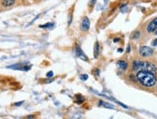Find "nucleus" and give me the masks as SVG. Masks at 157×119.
Wrapping results in <instances>:
<instances>
[{"label": "nucleus", "mask_w": 157, "mask_h": 119, "mask_svg": "<svg viewBox=\"0 0 157 119\" xmlns=\"http://www.w3.org/2000/svg\"><path fill=\"white\" fill-rule=\"evenodd\" d=\"M136 79L142 86L146 87H152L156 84V76L152 72H148V71H138Z\"/></svg>", "instance_id": "nucleus-1"}, {"label": "nucleus", "mask_w": 157, "mask_h": 119, "mask_svg": "<svg viewBox=\"0 0 157 119\" xmlns=\"http://www.w3.org/2000/svg\"><path fill=\"white\" fill-rule=\"evenodd\" d=\"M139 53H140L141 57L143 58H148L150 56L153 55V49L152 48V47H148V46H141L140 47V50H139Z\"/></svg>", "instance_id": "nucleus-2"}, {"label": "nucleus", "mask_w": 157, "mask_h": 119, "mask_svg": "<svg viewBox=\"0 0 157 119\" xmlns=\"http://www.w3.org/2000/svg\"><path fill=\"white\" fill-rule=\"evenodd\" d=\"M142 70L148 71V72H152V73L154 74L157 71V66L152 62H144V65H143Z\"/></svg>", "instance_id": "nucleus-3"}, {"label": "nucleus", "mask_w": 157, "mask_h": 119, "mask_svg": "<svg viewBox=\"0 0 157 119\" xmlns=\"http://www.w3.org/2000/svg\"><path fill=\"white\" fill-rule=\"evenodd\" d=\"M80 29L82 32H87L90 29V19L87 16H84L82 19L81 23H80Z\"/></svg>", "instance_id": "nucleus-4"}, {"label": "nucleus", "mask_w": 157, "mask_h": 119, "mask_svg": "<svg viewBox=\"0 0 157 119\" xmlns=\"http://www.w3.org/2000/svg\"><path fill=\"white\" fill-rule=\"evenodd\" d=\"M144 65V61H141V59H135L132 63V70L133 71H140L143 68Z\"/></svg>", "instance_id": "nucleus-5"}, {"label": "nucleus", "mask_w": 157, "mask_h": 119, "mask_svg": "<svg viewBox=\"0 0 157 119\" xmlns=\"http://www.w3.org/2000/svg\"><path fill=\"white\" fill-rule=\"evenodd\" d=\"M156 29H157V17H155L154 19H152L148 23V25L147 27V31L148 33H153Z\"/></svg>", "instance_id": "nucleus-6"}, {"label": "nucleus", "mask_w": 157, "mask_h": 119, "mask_svg": "<svg viewBox=\"0 0 157 119\" xmlns=\"http://www.w3.org/2000/svg\"><path fill=\"white\" fill-rule=\"evenodd\" d=\"M75 54L78 58H80L82 61H85V62H88V57L84 54V52L81 50V48L78 45L75 46Z\"/></svg>", "instance_id": "nucleus-7"}, {"label": "nucleus", "mask_w": 157, "mask_h": 119, "mask_svg": "<svg viewBox=\"0 0 157 119\" xmlns=\"http://www.w3.org/2000/svg\"><path fill=\"white\" fill-rule=\"evenodd\" d=\"M9 68H15V69H19V70H29L30 69V65H25V64H15V65H12V66H8Z\"/></svg>", "instance_id": "nucleus-8"}, {"label": "nucleus", "mask_w": 157, "mask_h": 119, "mask_svg": "<svg viewBox=\"0 0 157 119\" xmlns=\"http://www.w3.org/2000/svg\"><path fill=\"white\" fill-rule=\"evenodd\" d=\"M16 2V0H1V5L5 8L12 7Z\"/></svg>", "instance_id": "nucleus-9"}, {"label": "nucleus", "mask_w": 157, "mask_h": 119, "mask_svg": "<svg viewBox=\"0 0 157 119\" xmlns=\"http://www.w3.org/2000/svg\"><path fill=\"white\" fill-rule=\"evenodd\" d=\"M117 64H118V67H119L120 70H123V71L127 69V66H128L127 63H126L125 61H119Z\"/></svg>", "instance_id": "nucleus-10"}, {"label": "nucleus", "mask_w": 157, "mask_h": 119, "mask_svg": "<svg viewBox=\"0 0 157 119\" xmlns=\"http://www.w3.org/2000/svg\"><path fill=\"white\" fill-rule=\"evenodd\" d=\"M98 55H99V43L96 41L95 43V47H94V56L96 59L98 57Z\"/></svg>", "instance_id": "nucleus-11"}, {"label": "nucleus", "mask_w": 157, "mask_h": 119, "mask_svg": "<svg viewBox=\"0 0 157 119\" xmlns=\"http://www.w3.org/2000/svg\"><path fill=\"white\" fill-rule=\"evenodd\" d=\"M98 106H103V107H106V108H108V109H114L113 105L105 103V102H103V101H100V102L98 103Z\"/></svg>", "instance_id": "nucleus-12"}, {"label": "nucleus", "mask_w": 157, "mask_h": 119, "mask_svg": "<svg viewBox=\"0 0 157 119\" xmlns=\"http://www.w3.org/2000/svg\"><path fill=\"white\" fill-rule=\"evenodd\" d=\"M139 38H140V31H136L133 34V36H132V39H137Z\"/></svg>", "instance_id": "nucleus-13"}, {"label": "nucleus", "mask_w": 157, "mask_h": 119, "mask_svg": "<svg viewBox=\"0 0 157 119\" xmlns=\"http://www.w3.org/2000/svg\"><path fill=\"white\" fill-rule=\"evenodd\" d=\"M52 25H53V23H48V24H46V25H41V28H47V27H50Z\"/></svg>", "instance_id": "nucleus-14"}, {"label": "nucleus", "mask_w": 157, "mask_h": 119, "mask_svg": "<svg viewBox=\"0 0 157 119\" xmlns=\"http://www.w3.org/2000/svg\"><path fill=\"white\" fill-rule=\"evenodd\" d=\"M52 76H53V72H52V71H49V72H48V73L46 74V77H47V78H51Z\"/></svg>", "instance_id": "nucleus-15"}, {"label": "nucleus", "mask_w": 157, "mask_h": 119, "mask_svg": "<svg viewBox=\"0 0 157 119\" xmlns=\"http://www.w3.org/2000/svg\"><path fill=\"white\" fill-rule=\"evenodd\" d=\"M81 80H87L88 79V75L87 74H84V75H81Z\"/></svg>", "instance_id": "nucleus-16"}, {"label": "nucleus", "mask_w": 157, "mask_h": 119, "mask_svg": "<svg viewBox=\"0 0 157 119\" xmlns=\"http://www.w3.org/2000/svg\"><path fill=\"white\" fill-rule=\"evenodd\" d=\"M94 73H95V76H98V74H99V70H98V68H95V71H94Z\"/></svg>", "instance_id": "nucleus-17"}, {"label": "nucleus", "mask_w": 157, "mask_h": 119, "mask_svg": "<svg viewBox=\"0 0 157 119\" xmlns=\"http://www.w3.org/2000/svg\"><path fill=\"white\" fill-rule=\"evenodd\" d=\"M152 46H156V45H157V39H154V40L152 41Z\"/></svg>", "instance_id": "nucleus-18"}, {"label": "nucleus", "mask_w": 157, "mask_h": 119, "mask_svg": "<svg viewBox=\"0 0 157 119\" xmlns=\"http://www.w3.org/2000/svg\"><path fill=\"white\" fill-rule=\"evenodd\" d=\"M22 104H23V102H19V103H15V104H14V106L19 107V106H20V105H22Z\"/></svg>", "instance_id": "nucleus-19"}, {"label": "nucleus", "mask_w": 157, "mask_h": 119, "mask_svg": "<svg viewBox=\"0 0 157 119\" xmlns=\"http://www.w3.org/2000/svg\"><path fill=\"white\" fill-rule=\"evenodd\" d=\"M95 2V0H91V5H94Z\"/></svg>", "instance_id": "nucleus-20"}, {"label": "nucleus", "mask_w": 157, "mask_h": 119, "mask_svg": "<svg viewBox=\"0 0 157 119\" xmlns=\"http://www.w3.org/2000/svg\"><path fill=\"white\" fill-rule=\"evenodd\" d=\"M32 118H34V115H31V116H28L27 117V119H32Z\"/></svg>", "instance_id": "nucleus-21"}, {"label": "nucleus", "mask_w": 157, "mask_h": 119, "mask_svg": "<svg viewBox=\"0 0 157 119\" xmlns=\"http://www.w3.org/2000/svg\"><path fill=\"white\" fill-rule=\"evenodd\" d=\"M115 42H117V41H119V39H114Z\"/></svg>", "instance_id": "nucleus-22"}, {"label": "nucleus", "mask_w": 157, "mask_h": 119, "mask_svg": "<svg viewBox=\"0 0 157 119\" xmlns=\"http://www.w3.org/2000/svg\"><path fill=\"white\" fill-rule=\"evenodd\" d=\"M129 51H130V47L128 46V47H127V52H129Z\"/></svg>", "instance_id": "nucleus-23"}, {"label": "nucleus", "mask_w": 157, "mask_h": 119, "mask_svg": "<svg viewBox=\"0 0 157 119\" xmlns=\"http://www.w3.org/2000/svg\"><path fill=\"white\" fill-rule=\"evenodd\" d=\"M154 32H155V35H156V36H157V29H156V30H155V31H154Z\"/></svg>", "instance_id": "nucleus-24"}]
</instances>
